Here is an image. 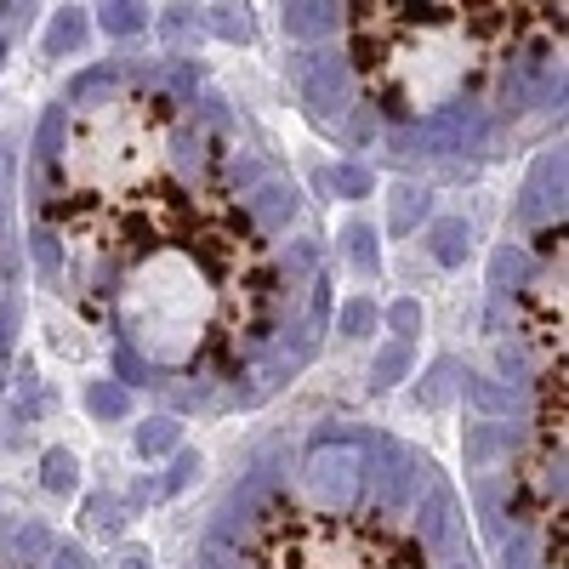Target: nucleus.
Listing matches in <instances>:
<instances>
[{
    "instance_id": "nucleus-1",
    "label": "nucleus",
    "mask_w": 569,
    "mask_h": 569,
    "mask_svg": "<svg viewBox=\"0 0 569 569\" xmlns=\"http://www.w3.org/2000/svg\"><path fill=\"white\" fill-rule=\"evenodd\" d=\"M40 234L69 308L171 376H239L280 325V251L228 143L165 86L74 97L46 154Z\"/></svg>"
},
{
    "instance_id": "nucleus-2",
    "label": "nucleus",
    "mask_w": 569,
    "mask_h": 569,
    "mask_svg": "<svg viewBox=\"0 0 569 569\" xmlns=\"http://www.w3.org/2000/svg\"><path fill=\"white\" fill-rule=\"evenodd\" d=\"M564 46V0H354L342 52L387 120H438L490 97L530 52Z\"/></svg>"
},
{
    "instance_id": "nucleus-3",
    "label": "nucleus",
    "mask_w": 569,
    "mask_h": 569,
    "mask_svg": "<svg viewBox=\"0 0 569 569\" xmlns=\"http://www.w3.org/2000/svg\"><path fill=\"white\" fill-rule=\"evenodd\" d=\"M518 354L530 370V433L518 444L512 507L530 530L541 569H564V433H569V359H564V222L541 234V262L518 296Z\"/></svg>"
},
{
    "instance_id": "nucleus-4",
    "label": "nucleus",
    "mask_w": 569,
    "mask_h": 569,
    "mask_svg": "<svg viewBox=\"0 0 569 569\" xmlns=\"http://www.w3.org/2000/svg\"><path fill=\"white\" fill-rule=\"evenodd\" d=\"M234 569H433V553L382 507L280 496L245 530Z\"/></svg>"
},
{
    "instance_id": "nucleus-5",
    "label": "nucleus",
    "mask_w": 569,
    "mask_h": 569,
    "mask_svg": "<svg viewBox=\"0 0 569 569\" xmlns=\"http://www.w3.org/2000/svg\"><path fill=\"white\" fill-rule=\"evenodd\" d=\"M0 569H12V564H0Z\"/></svg>"
}]
</instances>
